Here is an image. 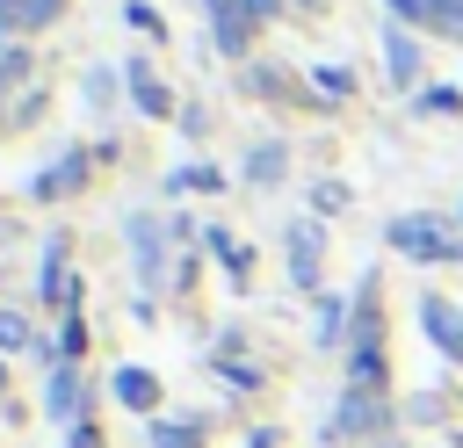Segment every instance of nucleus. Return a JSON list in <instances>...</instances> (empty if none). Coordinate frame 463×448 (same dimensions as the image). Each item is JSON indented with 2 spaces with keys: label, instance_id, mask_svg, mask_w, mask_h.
<instances>
[{
  "label": "nucleus",
  "instance_id": "f8f14e48",
  "mask_svg": "<svg viewBox=\"0 0 463 448\" xmlns=\"http://www.w3.org/2000/svg\"><path fill=\"white\" fill-rule=\"evenodd\" d=\"M43 405H51V419H72V412H80V376H72V369H51Z\"/></svg>",
  "mask_w": 463,
  "mask_h": 448
},
{
  "label": "nucleus",
  "instance_id": "5701e85b",
  "mask_svg": "<svg viewBox=\"0 0 463 448\" xmlns=\"http://www.w3.org/2000/svg\"><path fill=\"white\" fill-rule=\"evenodd\" d=\"M0 29H22V0H0Z\"/></svg>",
  "mask_w": 463,
  "mask_h": 448
},
{
  "label": "nucleus",
  "instance_id": "f257e3e1",
  "mask_svg": "<svg viewBox=\"0 0 463 448\" xmlns=\"http://www.w3.org/2000/svg\"><path fill=\"white\" fill-rule=\"evenodd\" d=\"M391 246L412 253V260H463V238L441 231V217H398L391 224Z\"/></svg>",
  "mask_w": 463,
  "mask_h": 448
},
{
  "label": "nucleus",
  "instance_id": "39448f33",
  "mask_svg": "<svg viewBox=\"0 0 463 448\" xmlns=\"http://www.w3.org/2000/svg\"><path fill=\"white\" fill-rule=\"evenodd\" d=\"M391 14H405L434 36H463V0H391Z\"/></svg>",
  "mask_w": 463,
  "mask_h": 448
},
{
  "label": "nucleus",
  "instance_id": "0eeeda50",
  "mask_svg": "<svg viewBox=\"0 0 463 448\" xmlns=\"http://www.w3.org/2000/svg\"><path fill=\"white\" fill-rule=\"evenodd\" d=\"M123 79H130V101H137L145 116H174V94L152 79V65H145V58H130V65H123Z\"/></svg>",
  "mask_w": 463,
  "mask_h": 448
},
{
  "label": "nucleus",
  "instance_id": "a878e982",
  "mask_svg": "<svg viewBox=\"0 0 463 448\" xmlns=\"http://www.w3.org/2000/svg\"><path fill=\"white\" fill-rule=\"evenodd\" d=\"M203 7H210V14H224V7H232V0H203Z\"/></svg>",
  "mask_w": 463,
  "mask_h": 448
},
{
  "label": "nucleus",
  "instance_id": "20e7f679",
  "mask_svg": "<svg viewBox=\"0 0 463 448\" xmlns=\"http://www.w3.org/2000/svg\"><path fill=\"white\" fill-rule=\"evenodd\" d=\"M318 253H326V231L318 224H289V282L297 289H318Z\"/></svg>",
  "mask_w": 463,
  "mask_h": 448
},
{
  "label": "nucleus",
  "instance_id": "bb28decb",
  "mask_svg": "<svg viewBox=\"0 0 463 448\" xmlns=\"http://www.w3.org/2000/svg\"><path fill=\"white\" fill-rule=\"evenodd\" d=\"M0 87H7V79H0Z\"/></svg>",
  "mask_w": 463,
  "mask_h": 448
},
{
  "label": "nucleus",
  "instance_id": "f03ea898",
  "mask_svg": "<svg viewBox=\"0 0 463 448\" xmlns=\"http://www.w3.org/2000/svg\"><path fill=\"white\" fill-rule=\"evenodd\" d=\"M166 231L159 217H130V246H137V282L145 289H166Z\"/></svg>",
  "mask_w": 463,
  "mask_h": 448
},
{
  "label": "nucleus",
  "instance_id": "a211bd4d",
  "mask_svg": "<svg viewBox=\"0 0 463 448\" xmlns=\"http://www.w3.org/2000/svg\"><path fill=\"white\" fill-rule=\"evenodd\" d=\"M29 72V51H14V43H0V79H22Z\"/></svg>",
  "mask_w": 463,
  "mask_h": 448
},
{
  "label": "nucleus",
  "instance_id": "9d476101",
  "mask_svg": "<svg viewBox=\"0 0 463 448\" xmlns=\"http://www.w3.org/2000/svg\"><path fill=\"white\" fill-rule=\"evenodd\" d=\"M116 405H130V412H152V405H159V383H152L145 369H116Z\"/></svg>",
  "mask_w": 463,
  "mask_h": 448
},
{
  "label": "nucleus",
  "instance_id": "f3484780",
  "mask_svg": "<svg viewBox=\"0 0 463 448\" xmlns=\"http://www.w3.org/2000/svg\"><path fill=\"white\" fill-rule=\"evenodd\" d=\"M246 173H253V181H275V173H282V145H260V152H253V166H246Z\"/></svg>",
  "mask_w": 463,
  "mask_h": 448
},
{
  "label": "nucleus",
  "instance_id": "4468645a",
  "mask_svg": "<svg viewBox=\"0 0 463 448\" xmlns=\"http://www.w3.org/2000/svg\"><path fill=\"white\" fill-rule=\"evenodd\" d=\"M217 51H232V58L246 51V14H239V0H232V7L217 14Z\"/></svg>",
  "mask_w": 463,
  "mask_h": 448
},
{
  "label": "nucleus",
  "instance_id": "6ab92c4d",
  "mask_svg": "<svg viewBox=\"0 0 463 448\" xmlns=\"http://www.w3.org/2000/svg\"><path fill=\"white\" fill-rule=\"evenodd\" d=\"M29 340V325H22V311H0V347H22Z\"/></svg>",
  "mask_w": 463,
  "mask_h": 448
},
{
  "label": "nucleus",
  "instance_id": "6e6552de",
  "mask_svg": "<svg viewBox=\"0 0 463 448\" xmlns=\"http://www.w3.org/2000/svg\"><path fill=\"white\" fill-rule=\"evenodd\" d=\"M80 181H87V152H65V159H58L51 173H36V195L51 202V195H72Z\"/></svg>",
  "mask_w": 463,
  "mask_h": 448
},
{
  "label": "nucleus",
  "instance_id": "aec40b11",
  "mask_svg": "<svg viewBox=\"0 0 463 448\" xmlns=\"http://www.w3.org/2000/svg\"><path fill=\"white\" fill-rule=\"evenodd\" d=\"M58 14V0H22V29H43Z\"/></svg>",
  "mask_w": 463,
  "mask_h": 448
},
{
  "label": "nucleus",
  "instance_id": "9b49d317",
  "mask_svg": "<svg viewBox=\"0 0 463 448\" xmlns=\"http://www.w3.org/2000/svg\"><path fill=\"white\" fill-rule=\"evenodd\" d=\"M203 246L224 260V275H232V282H246V275H253V253H246V246H232V231H217V224H210V231H203Z\"/></svg>",
  "mask_w": 463,
  "mask_h": 448
},
{
  "label": "nucleus",
  "instance_id": "dca6fc26",
  "mask_svg": "<svg viewBox=\"0 0 463 448\" xmlns=\"http://www.w3.org/2000/svg\"><path fill=\"white\" fill-rule=\"evenodd\" d=\"M456 108H463L456 87H427V94H420V116H456Z\"/></svg>",
  "mask_w": 463,
  "mask_h": 448
},
{
  "label": "nucleus",
  "instance_id": "b1692460",
  "mask_svg": "<svg viewBox=\"0 0 463 448\" xmlns=\"http://www.w3.org/2000/svg\"><path fill=\"white\" fill-rule=\"evenodd\" d=\"M72 448H101V434L94 426H72Z\"/></svg>",
  "mask_w": 463,
  "mask_h": 448
},
{
  "label": "nucleus",
  "instance_id": "1a4fd4ad",
  "mask_svg": "<svg viewBox=\"0 0 463 448\" xmlns=\"http://www.w3.org/2000/svg\"><path fill=\"white\" fill-rule=\"evenodd\" d=\"M383 51H391V58H383V65H391V79H398V87H412V79H420V51H412V36H405V29H383Z\"/></svg>",
  "mask_w": 463,
  "mask_h": 448
},
{
  "label": "nucleus",
  "instance_id": "393cba45",
  "mask_svg": "<svg viewBox=\"0 0 463 448\" xmlns=\"http://www.w3.org/2000/svg\"><path fill=\"white\" fill-rule=\"evenodd\" d=\"M253 448H275V434H253Z\"/></svg>",
  "mask_w": 463,
  "mask_h": 448
},
{
  "label": "nucleus",
  "instance_id": "423d86ee",
  "mask_svg": "<svg viewBox=\"0 0 463 448\" xmlns=\"http://www.w3.org/2000/svg\"><path fill=\"white\" fill-rule=\"evenodd\" d=\"M383 419H391V405H383L376 390H347V405L333 412V426H340V434H376Z\"/></svg>",
  "mask_w": 463,
  "mask_h": 448
},
{
  "label": "nucleus",
  "instance_id": "7ed1b4c3",
  "mask_svg": "<svg viewBox=\"0 0 463 448\" xmlns=\"http://www.w3.org/2000/svg\"><path fill=\"white\" fill-rule=\"evenodd\" d=\"M420 325H427V340H434L449 361H463V311H456L449 296H420Z\"/></svg>",
  "mask_w": 463,
  "mask_h": 448
},
{
  "label": "nucleus",
  "instance_id": "4be33fe9",
  "mask_svg": "<svg viewBox=\"0 0 463 448\" xmlns=\"http://www.w3.org/2000/svg\"><path fill=\"white\" fill-rule=\"evenodd\" d=\"M333 332H340V303H318V340L333 347Z\"/></svg>",
  "mask_w": 463,
  "mask_h": 448
},
{
  "label": "nucleus",
  "instance_id": "412c9836",
  "mask_svg": "<svg viewBox=\"0 0 463 448\" xmlns=\"http://www.w3.org/2000/svg\"><path fill=\"white\" fill-rule=\"evenodd\" d=\"M239 14H246V22H275V14H282V0H239Z\"/></svg>",
  "mask_w": 463,
  "mask_h": 448
},
{
  "label": "nucleus",
  "instance_id": "ddd939ff",
  "mask_svg": "<svg viewBox=\"0 0 463 448\" xmlns=\"http://www.w3.org/2000/svg\"><path fill=\"white\" fill-rule=\"evenodd\" d=\"M152 448H203V426H195V419H181V426L152 419Z\"/></svg>",
  "mask_w": 463,
  "mask_h": 448
},
{
  "label": "nucleus",
  "instance_id": "2eb2a0df",
  "mask_svg": "<svg viewBox=\"0 0 463 448\" xmlns=\"http://www.w3.org/2000/svg\"><path fill=\"white\" fill-rule=\"evenodd\" d=\"M318 94H326V101H347V94H354V72H347V65H318Z\"/></svg>",
  "mask_w": 463,
  "mask_h": 448
}]
</instances>
